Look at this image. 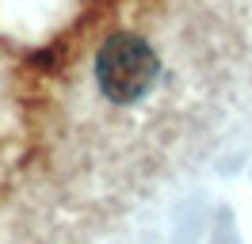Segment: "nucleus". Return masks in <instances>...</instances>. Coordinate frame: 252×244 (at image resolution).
Segmentation results:
<instances>
[{
  "mask_svg": "<svg viewBox=\"0 0 252 244\" xmlns=\"http://www.w3.org/2000/svg\"><path fill=\"white\" fill-rule=\"evenodd\" d=\"M160 61L138 34H111L95 54V84L111 103H138L157 84Z\"/></svg>",
  "mask_w": 252,
  "mask_h": 244,
  "instance_id": "f257e3e1",
  "label": "nucleus"
}]
</instances>
